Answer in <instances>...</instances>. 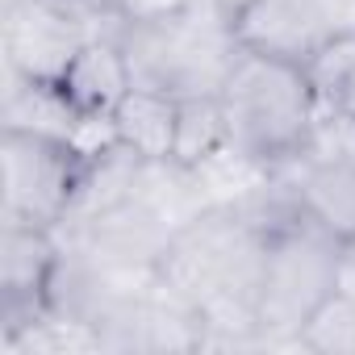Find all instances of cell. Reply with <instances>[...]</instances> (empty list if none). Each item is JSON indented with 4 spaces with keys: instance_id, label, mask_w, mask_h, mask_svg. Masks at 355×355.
Segmentation results:
<instances>
[{
    "instance_id": "1",
    "label": "cell",
    "mask_w": 355,
    "mask_h": 355,
    "mask_svg": "<svg viewBox=\"0 0 355 355\" xmlns=\"http://www.w3.org/2000/svg\"><path fill=\"white\" fill-rule=\"evenodd\" d=\"M268 239L239 205H205L171 234L155 276L201 313V351H268L259 330Z\"/></svg>"
},
{
    "instance_id": "2",
    "label": "cell",
    "mask_w": 355,
    "mask_h": 355,
    "mask_svg": "<svg viewBox=\"0 0 355 355\" xmlns=\"http://www.w3.org/2000/svg\"><path fill=\"white\" fill-rule=\"evenodd\" d=\"M117 42L125 51L134 88H155L175 101L218 96L243 51L234 21L218 9V0H193L184 13L159 21H125Z\"/></svg>"
},
{
    "instance_id": "3",
    "label": "cell",
    "mask_w": 355,
    "mask_h": 355,
    "mask_svg": "<svg viewBox=\"0 0 355 355\" xmlns=\"http://www.w3.org/2000/svg\"><path fill=\"white\" fill-rule=\"evenodd\" d=\"M218 101L226 113L230 142L263 167L297 159L318 117V96L309 88L305 67L255 51H239Z\"/></svg>"
},
{
    "instance_id": "4",
    "label": "cell",
    "mask_w": 355,
    "mask_h": 355,
    "mask_svg": "<svg viewBox=\"0 0 355 355\" xmlns=\"http://www.w3.org/2000/svg\"><path fill=\"white\" fill-rule=\"evenodd\" d=\"M343 251L347 243L322 230L318 222H309L305 214L272 230L263 280H259V330H263L268 351L272 347L297 351L301 326L338 288Z\"/></svg>"
},
{
    "instance_id": "5",
    "label": "cell",
    "mask_w": 355,
    "mask_h": 355,
    "mask_svg": "<svg viewBox=\"0 0 355 355\" xmlns=\"http://www.w3.org/2000/svg\"><path fill=\"white\" fill-rule=\"evenodd\" d=\"M125 17L105 0H5L0 55L5 71L59 84L71 59L96 38H121Z\"/></svg>"
},
{
    "instance_id": "6",
    "label": "cell",
    "mask_w": 355,
    "mask_h": 355,
    "mask_svg": "<svg viewBox=\"0 0 355 355\" xmlns=\"http://www.w3.org/2000/svg\"><path fill=\"white\" fill-rule=\"evenodd\" d=\"M84 171L88 159L71 142L5 130L0 138V222L63 230L80 201Z\"/></svg>"
},
{
    "instance_id": "7",
    "label": "cell",
    "mask_w": 355,
    "mask_h": 355,
    "mask_svg": "<svg viewBox=\"0 0 355 355\" xmlns=\"http://www.w3.org/2000/svg\"><path fill=\"white\" fill-rule=\"evenodd\" d=\"M63 259L59 230L0 222V343L51 309V284Z\"/></svg>"
},
{
    "instance_id": "8",
    "label": "cell",
    "mask_w": 355,
    "mask_h": 355,
    "mask_svg": "<svg viewBox=\"0 0 355 355\" xmlns=\"http://www.w3.org/2000/svg\"><path fill=\"white\" fill-rule=\"evenodd\" d=\"M343 34L334 0H251L234 17V38L243 51L272 55L305 67L330 38Z\"/></svg>"
},
{
    "instance_id": "9",
    "label": "cell",
    "mask_w": 355,
    "mask_h": 355,
    "mask_svg": "<svg viewBox=\"0 0 355 355\" xmlns=\"http://www.w3.org/2000/svg\"><path fill=\"white\" fill-rule=\"evenodd\" d=\"M293 180L301 214L343 243H355V155H297L280 163Z\"/></svg>"
},
{
    "instance_id": "10",
    "label": "cell",
    "mask_w": 355,
    "mask_h": 355,
    "mask_svg": "<svg viewBox=\"0 0 355 355\" xmlns=\"http://www.w3.org/2000/svg\"><path fill=\"white\" fill-rule=\"evenodd\" d=\"M84 113L59 92V84H42L17 71H5V88H0V125L21 130V134H42L59 142H80Z\"/></svg>"
},
{
    "instance_id": "11",
    "label": "cell",
    "mask_w": 355,
    "mask_h": 355,
    "mask_svg": "<svg viewBox=\"0 0 355 355\" xmlns=\"http://www.w3.org/2000/svg\"><path fill=\"white\" fill-rule=\"evenodd\" d=\"M134 88L125 51L117 38H96L88 42L71 67L59 80V92L84 113V117H113V109L125 101V92Z\"/></svg>"
},
{
    "instance_id": "12",
    "label": "cell",
    "mask_w": 355,
    "mask_h": 355,
    "mask_svg": "<svg viewBox=\"0 0 355 355\" xmlns=\"http://www.w3.org/2000/svg\"><path fill=\"white\" fill-rule=\"evenodd\" d=\"M175 117H180V101L175 96L155 92V88H130L109 121H113V134L121 146L138 150L142 159H171Z\"/></svg>"
},
{
    "instance_id": "13",
    "label": "cell",
    "mask_w": 355,
    "mask_h": 355,
    "mask_svg": "<svg viewBox=\"0 0 355 355\" xmlns=\"http://www.w3.org/2000/svg\"><path fill=\"white\" fill-rule=\"evenodd\" d=\"M0 351L5 355H84V351H105V334L92 322L51 305L13 338L0 343Z\"/></svg>"
},
{
    "instance_id": "14",
    "label": "cell",
    "mask_w": 355,
    "mask_h": 355,
    "mask_svg": "<svg viewBox=\"0 0 355 355\" xmlns=\"http://www.w3.org/2000/svg\"><path fill=\"white\" fill-rule=\"evenodd\" d=\"M309 88L318 96V109H334L355 117V34L330 38L309 63H305Z\"/></svg>"
},
{
    "instance_id": "15",
    "label": "cell",
    "mask_w": 355,
    "mask_h": 355,
    "mask_svg": "<svg viewBox=\"0 0 355 355\" xmlns=\"http://www.w3.org/2000/svg\"><path fill=\"white\" fill-rule=\"evenodd\" d=\"M226 113L218 96H184L180 101V117H175V150L171 159L180 167H197L201 159H209L218 146H226Z\"/></svg>"
},
{
    "instance_id": "16",
    "label": "cell",
    "mask_w": 355,
    "mask_h": 355,
    "mask_svg": "<svg viewBox=\"0 0 355 355\" xmlns=\"http://www.w3.org/2000/svg\"><path fill=\"white\" fill-rule=\"evenodd\" d=\"M297 351L309 355H355V297L347 288H334L301 326Z\"/></svg>"
},
{
    "instance_id": "17",
    "label": "cell",
    "mask_w": 355,
    "mask_h": 355,
    "mask_svg": "<svg viewBox=\"0 0 355 355\" xmlns=\"http://www.w3.org/2000/svg\"><path fill=\"white\" fill-rule=\"evenodd\" d=\"M193 0H117V9L125 21H159L171 13H184Z\"/></svg>"
},
{
    "instance_id": "18",
    "label": "cell",
    "mask_w": 355,
    "mask_h": 355,
    "mask_svg": "<svg viewBox=\"0 0 355 355\" xmlns=\"http://www.w3.org/2000/svg\"><path fill=\"white\" fill-rule=\"evenodd\" d=\"M338 288H347L355 297V243H347L343 251V268H338Z\"/></svg>"
},
{
    "instance_id": "19",
    "label": "cell",
    "mask_w": 355,
    "mask_h": 355,
    "mask_svg": "<svg viewBox=\"0 0 355 355\" xmlns=\"http://www.w3.org/2000/svg\"><path fill=\"white\" fill-rule=\"evenodd\" d=\"M247 5H251V0H218V9H222V13H226L230 21H234V17H239V13H243Z\"/></svg>"
}]
</instances>
